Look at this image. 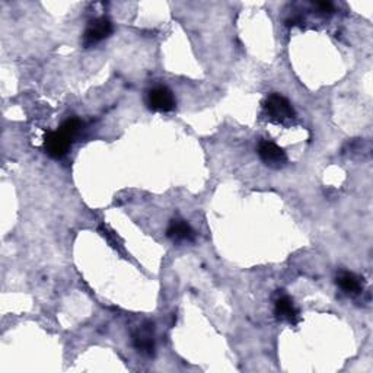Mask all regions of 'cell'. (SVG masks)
<instances>
[{
	"label": "cell",
	"mask_w": 373,
	"mask_h": 373,
	"mask_svg": "<svg viewBox=\"0 0 373 373\" xmlns=\"http://www.w3.org/2000/svg\"><path fill=\"white\" fill-rule=\"evenodd\" d=\"M82 127H84V123L79 119H69L58 127V130L47 132L44 136L45 154L54 159L66 156L75 139L82 132Z\"/></svg>",
	"instance_id": "obj_1"
},
{
	"label": "cell",
	"mask_w": 373,
	"mask_h": 373,
	"mask_svg": "<svg viewBox=\"0 0 373 373\" xmlns=\"http://www.w3.org/2000/svg\"><path fill=\"white\" fill-rule=\"evenodd\" d=\"M264 111L268 115V119L274 123H285L287 120L295 119V110L291 104L278 93H273L264 102Z\"/></svg>",
	"instance_id": "obj_2"
},
{
	"label": "cell",
	"mask_w": 373,
	"mask_h": 373,
	"mask_svg": "<svg viewBox=\"0 0 373 373\" xmlns=\"http://www.w3.org/2000/svg\"><path fill=\"white\" fill-rule=\"evenodd\" d=\"M112 29H114L112 22L108 18L101 16V18L92 19L88 23V27L84 32V37H82V44H84L86 49L97 45L101 41L107 40L112 34Z\"/></svg>",
	"instance_id": "obj_3"
},
{
	"label": "cell",
	"mask_w": 373,
	"mask_h": 373,
	"mask_svg": "<svg viewBox=\"0 0 373 373\" xmlns=\"http://www.w3.org/2000/svg\"><path fill=\"white\" fill-rule=\"evenodd\" d=\"M147 105L152 111L158 112H169L175 108L177 101L171 89L167 86H156L150 89L147 93Z\"/></svg>",
	"instance_id": "obj_4"
},
{
	"label": "cell",
	"mask_w": 373,
	"mask_h": 373,
	"mask_svg": "<svg viewBox=\"0 0 373 373\" xmlns=\"http://www.w3.org/2000/svg\"><path fill=\"white\" fill-rule=\"evenodd\" d=\"M258 155L265 165L270 168H282L287 162V155L285 149L270 142V140H261L258 143Z\"/></svg>",
	"instance_id": "obj_5"
},
{
	"label": "cell",
	"mask_w": 373,
	"mask_h": 373,
	"mask_svg": "<svg viewBox=\"0 0 373 373\" xmlns=\"http://www.w3.org/2000/svg\"><path fill=\"white\" fill-rule=\"evenodd\" d=\"M133 346L136 347L137 352L146 356L155 354V333H154V324H145L133 333Z\"/></svg>",
	"instance_id": "obj_6"
},
{
	"label": "cell",
	"mask_w": 373,
	"mask_h": 373,
	"mask_svg": "<svg viewBox=\"0 0 373 373\" xmlns=\"http://www.w3.org/2000/svg\"><path fill=\"white\" fill-rule=\"evenodd\" d=\"M167 235L173 242H193L195 239L194 229L182 219L171 220Z\"/></svg>",
	"instance_id": "obj_7"
},
{
	"label": "cell",
	"mask_w": 373,
	"mask_h": 373,
	"mask_svg": "<svg viewBox=\"0 0 373 373\" xmlns=\"http://www.w3.org/2000/svg\"><path fill=\"white\" fill-rule=\"evenodd\" d=\"M274 313L278 320L287 321L290 324H296L299 318V311L295 306L293 300H291L287 295L280 296L276 300V306H274Z\"/></svg>",
	"instance_id": "obj_8"
},
{
	"label": "cell",
	"mask_w": 373,
	"mask_h": 373,
	"mask_svg": "<svg viewBox=\"0 0 373 373\" xmlns=\"http://www.w3.org/2000/svg\"><path fill=\"white\" fill-rule=\"evenodd\" d=\"M337 285L340 287L344 293L347 295H359L361 290H363V283L360 282V278L348 272H341L337 277Z\"/></svg>",
	"instance_id": "obj_9"
},
{
	"label": "cell",
	"mask_w": 373,
	"mask_h": 373,
	"mask_svg": "<svg viewBox=\"0 0 373 373\" xmlns=\"http://www.w3.org/2000/svg\"><path fill=\"white\" fill-rule=\"evenodd\" d=\"M315 8H317L324 15H331L334 12V6L330 2H318V3H315Z\"/></svg>",
	"instance_id": "obj_10"
}]
</instances>
